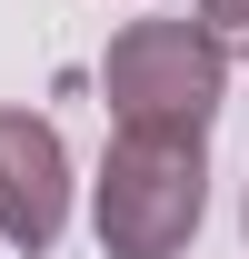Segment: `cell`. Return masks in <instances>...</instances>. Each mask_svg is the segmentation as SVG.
<instances>
[{
  "label": "cell",
  "instance_id": "cell-1",
  "mask_svg": "<svg viewBox=\"0 0 249 259\" xmlns=\"http://www.w3.org/2000/svg\"><path fill=\"white\" fill-rule=\"evenodd\" d=\"M210 199V160L189 130H120L100 169V249L110 259H180Z\"/></svg>",
  "mask_w": 249,
  "mask_h": 259
},
{
  "label": "cell",
  "instance_id": "cell-4",
  "mask_svg": "<svg viewBox=\"0 0 249 259\" xmlns=\"http://www.w3.org/2000/svg\"><path fill=\"white\" fill-rule=\"evenodd\" d=\"M199 30L210 40H249V0H199Z\"/></svg>",
  "mask_w": 249,
  "mask_h": 259
},
{
  "label": "cell",
  "instance_id": "cell-2",
  "mask_svg": "<svg viewBox=\"0 0 249 259\" xmlns=\"http://www.w3.org/2000/svg\"><path fill=\"white\" fill-rule=\"evenodd\" d=\"M219 80H229V50H219L199 20H130L100 60V90L120 110V130H210Z\"/></svg>",
  "mask_w": 249,
  "mask_h": 259
},
{
  "label": "cell",
  "instance_id": "cell-3",
  "mask_svg": "<svg viewBox=\"0 0 249 259\" xmlns=\"http://www.w3.org/2000/svg\"><path fill=\"white\" fill-rule=\"evenodd\" d=\"M70 220V150L40 110H0V239L10 249H50Z\"/></svg>",
  "mask_w": 249,
  "mask_h": 259
}]
</instances>
